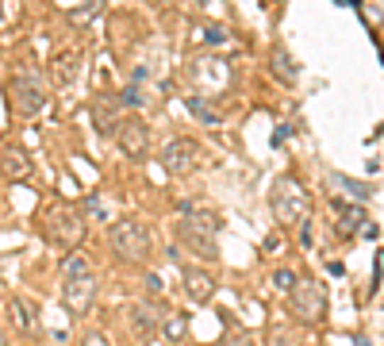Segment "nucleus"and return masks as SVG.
Segmentation results:
<instances>
[{
    "label": "nucleus",
    "instance_id": "6",
    "mask_svg": "<svg viewBox=\"0 0 384 346\" xmlns=\"http://www.w3.org/2000/svg\"><path fill=\"white\" fill-rule=\"evenodd\" d=\"M162 166H165V173H173V177H189L196 166H200V146H196L192 139H170L162 151Z\"/></svg>",
    "mask_w": 384,
    "mask_h": 346
},
{
    "label": "nucleus",
    "instance_id": "30",
    "mask_svg": "<svg viewBox=\"0 0 384 346\" xmlns=\"http://www.w3.org/2000/svg\"><path fill=\"white\" fill-rule=\"evenodd\" d=\"M300 247H312V223H304V227H300Z\"/></svg>",
    "mask_w": 384,
    "mask_h": 346
},
{
    "label": "nucleus",
    "instance_id": "23",
    "mask_svg": "<svg viewBox=\"0 0 384 346\" xmlns=\"http://www.w3.org/2000/svg\"><path fill=\"white\" fill-rule=\"evenodd\" d=\"M296 281H300V277L292 274V269H277V274H273V285L280 288V293H292Z\"/></svg>",
    "mask_w": 384,
    "mask_h": 346
},
{
    "label": "nucleus",
    "instance_id": "24",
    "mask_svg": "<svg viewBox=\"0 0 384 346\" xmlns=\"http://www.w3.org/2000/svg\"><path fill=\"white\" fill-rule=\"evenodd\" d=\"M189 108H192V112H196V116H200V119H204V124H219V116H215V112H212L208 104H204V100H200V97H192V100H189Z\"/></svg>",
    "mask_w": 384,
    "mask_h": 346
},
{
    "label": "nucleus",
    "instance_id": "21",
    "mask_svg": "<svg viewBox=\"0 0 384 346\" xmlns=\"http://www.w3.org/2000/svg\"><path fill=\"white\" fill-rule=\"evenodd\" d=\"M162 331H165V339H170V342H177V339H185V331H189V320H185V315H170Z\"/></svg>",
    "mask_w": 384,
    "mask_h": 346
},
{
    "label": "nucleus",
    "instance_id": "27",
    "mask_svg": "<svg viewBox=\"0 0 384 346\" xmlns=\"http://www.w3.org/2000/svg\"><path fill=\"white\" fill-rule=\"evenodd\" d=\"M204 39L219 46V43H227V31H223V27H204Z\"/></svg>",
    "mask_w": 384,
    "mask_h": 346
},
{
    "label": "nucleus",
    "instance_id": "22",
    "mask_svg": "<svg viewBox=\"0 0 384 346\" xmlns=\"http://www.w3.org/2000/svg\"><path fill=\"white\" fill-rule=\"evenodd\" d=\"M97 16H100V4H81V8H70V23H73V27H81V23L97 20Z\"/></svg>",
    "mask_w": 384,
    "mask_h": 346
},
{
    "label": "nucleus",
    "instance_id": "1",
    "mask_svg": "<svg viewBox=\"0 0 384 346\" xmlns=\"http://www.w3.org/2000/svg\"><path fill=\"white\" fill-rule=\"evenodd\" d=\"M215 231H219V220L212 212H189V216H181V223H177L181 242L200 258H215Z\"/></svg>",
    "mask_w": 384,
    "mask_h": 346
},
{
    "label": "nucleus",
    "instance_id": "15",
    "mask_svg": "<svg viewBox=\"0 0 384 346\" xmlns=\"http://www.w3.org/2000/svg\"><path fill=\"white\" fill-rule=\"evenodd\" d=\"M0 166H4L8 177H27V173H31V158H23V151H4Z\"/></svg>",
    "mask_w": 384,
    "mask_h": 346
},
{
    "label": "nucleus",
    "instance_id": "19",
    "mask_svg": "<svg viewBox=\"0 0 384 346\" xmlns=\"http://www.w3.org/2000/svg\"><path fill=\"white\" fill-rule=\"evenodd\" d=\"M331 181H334V189H346V193L353 196V200H365V196L373 193V189H369V185H365V181H353V177H346V173H334Z\"/></svg>",
    "mask_w": 384,
    "mask_h": 346
},
{
    "label": "nucleus",
    "instance_id": "10",
    "mask_svg": "<svg viewBox=\"0 0 384 346\" xmlns=\"http://www.w3.org/2000/svg\"><path fill=\"white\" fill-rule=\"evenodd\" d=\"M181 277H185V293H189V301L196 304H208L212 293H215V281L208 269H196V266H181Z\"/></svg>",
    "mask_w": 384,
    "mask_h": 346
},
{
    "label": "nucleus",
    "instance_id": "2",
    "mask_svg": "<svg viewBox=\"0 0 384 346\" xmlns=\"http://www.w3.org/2000/svg\"><path fill=\"white\" fill-rule=\"evenodd\" d=\"M269 204L277 212V223H300L307 216V193L300 189L296 177H277L273 181V193H269Z\"/></svg>",
    "mask_w": 384,
    "mask_h": 346
},
{
    "label": "nucleus",
    "instance_id": "20",
    "mask_svg": "<svg viewBox=\"0 0 384 346\" xmlns=\"http://www.w3.org/2000/svg\"><path fill=\"white\" fill-rule=\"evenodd\" d=\"M196 77L200 81H215V85H223L227 81V70H223V62H196Z\"/></svg>",
    "mask_w": 384,
    "mask_h": 346
},
{
    "label": "nucleus",
    "instance_id": "5",
    "mask_svg": "<svg viewBox=\"0 0 384 346\" xmlns=\"http://www.w3.org/2000/svg\"><path fill=\"white\" fill-rule=\"evenodd\" d=\"M8 92H12V104L16 112H23V116H39L43 104H46V92H43V81L35 77V73H16L12 85H8Z\"/></svg>",
    "mask_w": 384,
    "mask_h": 346
},
{
    "label": "nucleus",
    "instance_id": "26",
    "mask_svg": "<svg viewBox=\"0 0 384 346\" xmlns=\"http://www.w3.org/2000/svg\"><path fill=\"white\" fill-rule=\"evenodd\" d=\"M124 104H131V108L143 104V92H138V85H127V89H124Z\"/></svg>",
    "mask_w": 384,
    "mask_h": 346
},
{
    "label": "nucleus",
    "instance_id": "3",
    "mask_svg": "<svg viewBox=\"0 0 384 346\" xmlns=\"http://www.w3.org/2000/svg\"><path fill=\"white\" fill-rule=\"evenodd\" d=\"M108 242H111V250H116L119 258H127V261H143L150 254V231L138 220L111 223V227H108Z\"/></svg>",
    "mask_w": 384,
    "mask_h": 346
},
{
    "label": "nucleus",
    "instance_id": "17",
    "mask_svg": "<svg viewBox=\"0 0 384 346\" xmlns=\"http://www.w3.org/2000/svg\"><path fill=\"white\" fill-rule=\"evenodd\" d=\"M273 73L285 81V85H292V81H296V62L288 58L285 46H277V50H273Z\"/></svg>",
    "mask_w": 384,
    "mask_h": 346
},
{
    "label": "nucleus",
    "instance_id": "16",
    "mask_svg": "<svg viewBox=\"0 0 384 346\" xmlns=\"http://www.w3.org/2000/svg\"><path fill=\"white\" fill-rule=\"evenodd\" d=\"M73 73H77V50L58 54V62H54V81H58V85H70Z\"/></svg>",
    "mask_w": 384,
    "mask_h": 346
},
{
    "label": "nucleus",
    "instance_id": "7",
    "mask_svg": "<svg viewBox=\"0 0 384 346\" xmlns=\"http://www.w3.org/2000/svg\"><path fill=\"white\" fill-rule=\"evenodd\" d=\"M46 239H50L54 247H62V250L73 254V247H77V239H81V220L73 216L70 208L50 212V220H46Z\"/></svg>",
    "mask_w": 384,
    "mask_h": 346
},
{
    "label": "nucleus",
    "instance_id": "12",
    "mask_svg": "<svg viewBox=\"0 0 384 346\" xmlns=\"http://www.w3.org/2000/svg\"><path fill=\"white\" fill-rule=\"evenodd\" d=\"M131 327H135V335H138V339H154V335L162 331L158 315L150 312L146 304H135V308H131Z\"/></svg>",
    "mask_w": 384,
    "mask_h": 346
},
{
    "label": "nucleus",
    "instance_id": "13",
    "mask_svg": "<svg viewBox=\"0 0 384 346\" xmlns=\"http://www.w3.org/2000/svg\"><path fill=\"white\" fill-rule=\"evenodd\" d=\"M81 277H92V261L81 254V250H73V254H65V261H62V281H81Z\"/></svg>",
    "mask_w": 384,
    "mask_h": 346
},
{
    "label": "nucleus",
    "instance_id": "11",
    "mask_svg": "<svg viewBox=\"0 0 384 346\" xmlns=\"http://www.w3.org/2000/svg\"><path fill=\"white\" fill-rule=\"evenodd\" d=\"M92 112H97L100 135H111V131H119V124H124V116H119V108H116V100H111V97H97V100H92Z\"/></svg>",
    "mask_w": 384,
    "mask_h": 346
},
{
    "label": "nucleus",
    "instance_id": "14",
    "mask_svg": "<svg viewBox=\"0 0 384 346\" xmlns=\"http://www.w3.org/2000/svg\"><path fill=\"white\" fill-rule=\"evenodd\" d=\"M334 212H339V223H342L346 235H353V231L361 227V220H365V212L358 208V204H342V200H334Z\"/></svg>",
    "mask_w": 384,
    "mask_h": 346
},
{
    "label": "nucleus",
    "instance_id": "9",
    "mask_svg": "<svg viewBox=\"0 0 384 346\" xmlns=\"http://www.w3.org/2000/svg\"><path fill=\"white\" fill-rule=\"evenodd\" d=\"M97 296V277H81V281H62V304L73 315H85Z\"/></svg>",
    "mask_w": 384,
    "mask_h": 346
},
{
    "label": "nucleus",
    "instance_id": "31",
    "mask_svg": "<svg viewBox=\"0 0 384 346\" xmlns=\"http://www.w3.org/2000/svg\"><path fill=\"white\" fill-rule=\"evenodd\" d=\"M380 274H384V254H377V277H373V288L380 285Z\"/></svg>",
    "mask_w": 384,
    "mask_h": 346
},
{
    "label": "nucleus",
    "instance_id": "8",
    "mask_svg": "<svg viewBox=\"0 0 384 346\" xmlns=\"http://www.w3.org/2000/svg\"><path fill=\"white\" fill-rule=\"evenodd\" d=\"M116 139H119V151H124L127 158H146V146H150V131L143 119H124L116 131Z\"/></svg>",
    "mask_w": 384,
    "mask_h": 346
},
{
    "label": "nucleus",
    "instance_id": "29",
    "mask_svg": "<svg viewBox=\"0 0 384 346\" xmlns=\"http://www.w3.org/2000/svg\"><path fill=\"white\" fill-rule=\"evenodd\" d=\"M162 288H165V285H162V277H158V274H146V293H150V296H158Z\"/></svg>",
    "mask_w": 384,
    "mask_h": 346
},
{
    "label": "nucleus",
    "instance_id": "18",
    "mask_svg": "<svg viewBox=\"0 0 384 346\" xmlns=\"http://www.w3.org/2000/svg\"><path fill=\"white\" fill-rule=\"evenodd\" d=\"M12 323L20 327L23 335H31L35 327H39V320H35V312H31V308H27L23 301H12Z\"/></svg>",
    "mask_w": 384,
    "mask_h": 346
},
{
    "label": "nucleus",
    "instance_id": "4",
    "mask_svg": "<svg viewBox=\"0 0 384 346\" xmlns=\"http://www.w3.org/2000/svg\"><path fill=\"white\" fill-rule=\"evenodd\" d=\"M292 312L300 315V320H323V312H327V288L323 281H315V277H300L292 293Z\"/></svg>",
    "mask_w": 384,
    "mask_h": 346
},
{
    "label": "nucleus",
    "instance_id": "28",
    "mask_svg": "<svg viewBox=\"0 0 384 346\" xmlns=\"http://www.w3.org/2000/svg\"><path fill=\"white\" fill-rule=\"evenodd\" d=\"M89 212H97L100 220H111V216H108V204L100 200V196H89Z\"/></svg>",
    "mask_w": 384,
    "mask_h": 346
},
{
    "label": "nucleus",
    "instance_id": "25",
    "mask_svg": "<svg viewBox=\"0 0 384 346\" xmlns=\"http://www.w3.org/2000/svg\"><path fill=\"white\" fill-rule=\"evenodd\" d=\"M81 346H111V342H108L104 331H89L85 339H81Z\"/></svg>",
    "mask_w": 384,
    "mask_h": 346
}]
</instances>
